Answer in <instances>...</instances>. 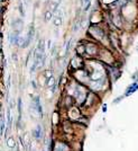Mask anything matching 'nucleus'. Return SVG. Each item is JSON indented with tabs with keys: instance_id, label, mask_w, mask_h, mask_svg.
Segmentation results:
<instances>
[{
	"instance_id": "obj_1",
	"label": "nucleus",
	"mask_w": 138,
	"mask_h": 151,
	"mask_svg": "<svg viewBox=\"0 0 138 151\" xmlns=\"http://www.w3.org/2000/svg\"><path fill=\"white\" fill-rule=\"evenodd\" d=\"M87 35L95 42H103L108 38V31L101 24H90L87 28Z\"/></svg>"
},
{
	"instance_id": "obj_2",
	"label": "nucleus",
	"mask_w": 138,
	"mask_h": 151,
	"mask_svg": "<svg viewBox=\"0 0 138 151\" xmlns=\"http://www.w3.org/2000/svg\"><path fill=\"white\" fill-rule=\"evenodd\" d=\"M85 54H88L89 57H95L99 54V47L98 44L94 42H88L85 44Z\"/></svg>"
},
{
	"instance_id": "obj_3",
	"label": "nucleus",
	"mask_w": 138,
	"mask_h": 151,
	"mask_svg": "<svg viewBox=\"0 0 138 151\" xmlns=\"http://www.w3.org/2000/svg\"><path fill=\"white\" fill-rule=\"evenodd\" d=\"M11 27L15 32H20L23 31V27H24V22L21 18H14L13 22H11Z\"/></svg>"
},
{
	"instance_id": "obj_4",
	"label": "nucleus",
	"mask_w": 138,
	"mask_h": 151,
	"mask_svg": "<svg viewBox=\"0 0 138 151\" xmlns=\"http://www.w3.org/2000/svg\"><path fill=\"white\" fill-rule=\"evenodd\" d=\"M71 67H73V68H75V69L83 67V60H82L81 55L73 58V59L71 60Z\"/></svg>"
},
{
	"instance_id": "obj_5",
	"label": "nucleus",
	"mask_w": 138,
	"mask_h": 151,
	"mask_svg": "<svg viewBox=\"0 0 138 151\" xmlns=\"http://www.w3.org/2000/svg\"><path fill=\"white\" fill-rule=\"evenodd\" d=\"M44 18L45 22H50V20H52V18H54V13L50 9H47L44 13Z\"/></svg>"
},
{
	"instance_id": "obj_6",
	"label": "nucleus",
	"mask_w": 138,
	"mask_h": 151,
	"mask_svg": "<svg viewBox=\"0 0 138 151\" xmlns=\"http://www.w3.org/2000/svg\"><path fill=\"white\" fill-rule=\"evenodd\" d=\"M63 20H62V16H55L54 18H53V25L55 26V27H60V26L62 25Z\"/></svg>"
},
{
	"instance_id": "obj_7",
	"label": "nucleus",
	"mask_w": 138,
	"mask_h": 151,
	"mask_svg": "<svg viewBox=\"0 0 138 151\" xmlns=\"http://www.w3.org/2000/svg\"><path fill=\"white\" fill-rule=\"evenodd\" d=\"M76 51H78V53H79V55H83V54H85V44H80L76 46Z\"/></svg>"
},
{
	"instance_id": "obj_8",
	"label": "nucleus",
	"mask_w": 138,
	"mask_h": 151,
	"mask_svg": "<svg viewBox=\"0 0 138 151\" xmlns=\"http://www.w3.org/2000/svg\"><path fill=\"white\" fill-rule=\"evenodd\" d=\"M34 105H35L36 109H37L38 115H42V109H41V105H39V98H38V97H35V98H34Z\"/></svg>"
},
{
	"instance_id": "obj_9",
	"label": "nucleus",
	"mask_w": 138,
	"mask_h": 151,
	"mask_svg": "<svg viewBox=\"0 0 138 151\" xmlns=\"http://www.w3.org/2000/svg\"><path fill=\"white\" fill-rule=\"evenodd\" d=\"M34 135L37 139H39L42 137V129H41V126H37V129H36L35 132H34Z\"/></svg>"
},
{
	"instance_id": "obj_10",
	"label": "nucleus",
	"mask_w": 138,
	"mask_h": 151,
	"mask_svg": "<svg viewBox=\"0 0 138 151\" xmlns=\"http://www.w3.org/2000/svg\"><path fill=\"white\" fill-rule=\"evenodd\" d=\"M4 131H5V116L2 113L1 114V134H4Z\"/></svg>"
},
{
	"instance_id": "obj_11",
	"label": "nucleus",
	"mask_w": 138,
	"mask_h": 151,
	"mask_svg": "<svg viewBox=\"0 0 138 151\" xmlns=\"http://www.w3.org/2000/svg\"><path fill=\"white\" fill-rule=\"evenodd\" d=\"M18 10L21 16L25 15V13H24V8H23V2H21V1H19V4H18Z\"/></svg>"
},
{
	"instance_id": "obj_12",
	"label": "nucleus",
	"mask_w": 138,
	"mask_h": 151,
	"mask_svg": "<svg viewBox=\"0 0 138 151\" xmlns=\"http://www.w3.org/2000/svg\"><path fill=\"white\" fill-rule=\"evenodd\" d=\"M53 85H54V78H53V77H51V78H48L47 86H48V87H51V86H53Z\"/></svg>"
},
{
	"instance_id": "obj_13",
	"label": "nucleus",
	"mask_w": 138,
	"mask_h": 151,
	"mask_svg": "<svg viewBox=\"0 0 138 151\" xmlns=\"http://www.w3.org/2000/svg\"><path fill=\"white\" fill-rule=\"evenodd\" d=\"M127 1L130 4H138V0H127Z\"/></svg>"
},
{
	"instance_id": "obj_14",
	"label": "nucleus",
	"mask_w": 138,
	"mask_h": 151,
	"mask_svg": "<svg viewBox=\"0 0 138 151\" xmlns=\"http://www.w3.org/2000/svg\"><path fill=\"white\" fill-rule=\"evenodd\" d=\"M51 1H53V2H55V4H57L58 6H60V4H61V0H51Z\"/></svg>"
},
{
	"instance_id": "obj_15",
	"label": "nucleus",
	"mask_w": 138,
	"mask_h": 151,
	"mask_svg": "<svg viewBox=\"0 0 138 151\" xmlns=\"http://www.w3.org/2000/svg\"><path fill=\"white\" fill-rule=\"evenodd\" d=\"M13 59L15 60V61H17V54H16V53H14L13 54Z\"/></svg>"
},
{
	"instance_id": "obj_16",
	"label": "nucleus",
	"mask_w": 138,
	"mask_h": 151,
	"mask_svg": "<svg viewBox=\"0 0 138 151\" xmlns=\"http://www.w3.org/2000/svg\"><path fill=\"white\" fill-rule=\"evenodd\" d=\"M92 0H84V4L83 5H87V4H89V2H91Z\"/></svg>"
}]
</instances>
